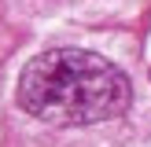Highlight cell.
Masks as SVG:
<instances>
[{
	"mask_svg": "<svg viewBox=\"0 0 151 147\" xmlns=\"http://www.w3.org/2000/svg\"><path fill=\"white\" fill-rule=\"evenodd\" d=\"M129 77L85 48H52L19 77V107L48 125H96L129 107Z\"/></svg>",
	"mask_w": 151,
	"mask_h": 147,
	"instance_id": "obj_1",
	"label": "cell"
}]
</instances>
